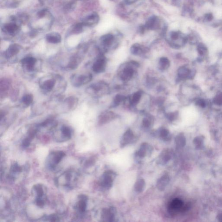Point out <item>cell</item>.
Masks as SVG:
<instances>
[{
    "label": "cell",
    "instance_id": "obj_1",
    "mask_svg": "<svg viewBox=\"0 0 222 222\" xmlns=\"http://www.w3.org/2000/svg\"><path fill=\"white\" fill-rule=\"evenodd\" d=\"M168 43L173 47H179L184 45L188 40V37L180 31H172L167 37Z\"/></svg>",
    "mask_w": 222,
    "mask_h": 222
},
{
    "label": "cell",
    "instance_id": "obj_2",
    "mask_svg": "<svg viewBox=\"0 0 222 222\" xmlns=\"http://www.w3.org/2000/svg\"><path fill=\"white\" fill-rule=\"evenodd\" d=\"M188 208L184 202L178 198H175L172 200L168 206V211L171 214H176L186 211Z\"/></svg>",
    "mask_w": 222,
    "mask_h": 222
},
{
    "label": "cell",
    "instance_id": "obj_3",
    "mask_svg": "<svg viewBox=\"0 0 222 222\" xmlns=\"http://www.w3.org/2000/svg\"><path fill=\"white\" fill-rule=\"evenodd\" d=\"M161 26L160 20L156 16H152L148 19L145 25L143 26L144 30H159Z\"/></svg>",
    "mask_w": 222,
    "mask_h": 222
},
{
    "label": "cell",
    "instance_id": "obj_4",
    "mask_svg": "<svg viewBox=\"0 0 222 222\" xmlns=\"http://www.w3.org/2000/svg\"><path fill=\"white\" fill-rule=\"evenodd\" d=\"M92 76L91 74H82L79 76H74L72 78V82L74 86H80L87 84L92 80Z\"/></svg>",
    "mask_w": 222,
    "mask_h": 222
},
{
    "label": "cell",
    "instance_id": "obj_5",
    "mask_svg": "<svg viewBox=\"0 0 222 222\" xmlns=\"http://www.w3.org/2000/svg\"><path fill=\"white\" fill-rule=\"evenodd\" d=\"M135 70L130 64L125 66L120 73V78L124 82L130 81L134 76Z\"/></svg>",
    "mask_w": 222,
    "mask_h": 222
},
{
    "label": "cell",
    "instance_id": "obj_6",
    "mask_svg": "<svg viewBox=\"0 0 222 222\" xmlns=\"http://www.w3.org/2000/svg\"><path fill=\"white\" fill-rule=\"evenodd\" d=\"M106 61L105 57L100 56L94 62L92 68L93 72L96 74L103 73L105 70Z\"/></svg>",
    "mask_w": 222,
    "mask_h": 222
},
{
    "label": "cell",
    "instance_id": "obj_7",
    "mask_svg": "<svg viewBox=\"0 0 222 222\" xmlns=\"http://www.w3.org/2000/svg\"><path fill=\"white\" fill-rule=\"evenodd\" d=\"M116 40V37L112 34L104 35L100 38V41L102 46L105 49H108L113 46Z\"/></svg>",
    "mask_w": 222,
    "mask_h": 222
},
{
    "label": "cell",
    "instance_id": "obj_8",
    "mask_svg": "<svg viewBox=\"0 0 222 222\" xmlns=\"http://www.w3.org/2000/svg\"><path fill=\"white\" fill-rule=\"evenodd\" d=\"M99 20L98 14L96 13H93L85 18L82 23L84 26L92 27L97 24Z\"/></svg>",
    "mask_w": 222,
    "mask_h": 222
},
{
    "label": "cell",
    "instance_id": "obj_9",
    "mask_svg": "<svg viewBox=\"0 0 222 222\" xmlns=\"http://www.w3.org/2000/svg\"><path fill=\"white\" fill-rule=\"evenodd\" d=\"M36 61L37 60L35 58L31 57L24 58L20 60L22 65L28 71H32L34 70Z\"/></svg>",
    "mask_w": 222,
    "mask_h": 222
},
{
    "label": "cell",
    "instance_id": "obj_10",
    "mask_svg": "<svg viewBox=\"0 0 222 222\" xmlns=\"http://www.w3.org/2000/svg\"><path fill=\"white\" fill-rule=\"evenodd\" d=\"M116 117V114L112 111H105L103 112L99 117V124H105L112 120Z\"/></svg>",
    "mask_w": 222,
    "mask_h": 222
},
{
    "label": "cell",
    "instance_id": "obj_11",
    "mask_svg": "<svg viewBox=\"0 0 222 222\" xmlns=\"http://www.w3.org/2000/svg\"><path fill=\"white\" fill-rule=\"evenodd\" d=\"M113 173L110 171H107L104 174L102 180V186L106 188H109L112 186L113 182Z\"/></svg>",
    "mask_w": 222,
    "mask_h": 222
},
{
    "label": "cell",
    "instance_id": "obj_12",
    "mask_svg": "<svg viewBox=\"0 0 222 222\" xmlns=\"http://www.w3.org/2000/svg\"><path fill=\"white\" fill-rule=\"evenodd\" d=\"M21 47L18 44H13L11 45L6 51L5 55L7 58L12 57L17 55L20 51Z\"/></svg>",
    "mask_w": 222,
    "mask_h": 222
},
{
    "label": "cell",
    "instance_id": "obj_13",
    "mask_svg": "<svg viewBox=\"0 0 222 222\" xmlns=\"http://www.w3.org/2000/svg\"><path fill=\"white\" fill-rule=\"evenodd\" d=\"M47 41L50 43L57 44L61 41V36L58 33L52 32L47 34L46 36Z\"/></svg>",
    "mask_w": 222,
    "mask_h": 222
},
{
    "label": "cell",
    "instance_id": "obj_14",
    "mask_svg": "<svg viewBox=\"0 0 222 222\" xmlns=\"http://www.w3.org/2000/svg\"><path fill=\"white\" fill-rule=\"evenodd\" d=\"M3 31L11 35H14L18 31L19 27L14 23H8L5 24L2 28Z\"/></svg>",
    "mask_w": 222,
    "mask_h": 222
},
{
    "label": "cell",
    "instance_id": "obj_15",
    "mask_svg": "<svg viewBox=\"0 0 222 222\" xmlns=\"http://www.w3.org/2000/svg\"><path fill=\"white\" fill-rule=\"evenodd\" d=\"M107 85L104 82H98L93 83L90 86V89L95 94H99L104 88H107Z\"/></svg>",
    "mask_w": 222,
    "mask_h": 222
},
{
    "label": "cell",
    "instance_id": "obj_16",
    "mask_svg": "<svg viewBox=\"0 0 222 222\" xmlns=\"http://www.w3.org/2000/svg\"><path fill=\"white\" fill-rule=\"evenodd\" d=\"M134 137V134L131 129H128L122 137L121 141V145H126L130 143V142L133 139Z\"/></svg>",
    "mask_w": 222,
    "mask_h": 222
},
{
    "label": "cell",
    "instance_id": "obj_17",
    "mask_svg": "<svg viewBox=\"0 0 222 222\" xmlns=\"http://www.w3.org/2000/svg\"><path fill=\"white\" fill-rule=\"evenodd\" d=\"M55 83L56 82L54 79H49L43 82L40 85V87L45 90L50 92L55 86Z\"/></svg>",
    "mask_w": 222,
    "mask_h": 222
},
{
    "label": "cell",
    "instance_id": "obj_18",
    "mask_svg": "<svg viewBox=\"0 0 222 222\" xmlns=\"http://www.w3.org/2000/svg\"><path fill=\"white\" fill-rule=\"evenodd\" d=\"M142 95V92L141 91L135 92L133 94L131 97H130V105L132 106H136L138 105L141 101Z\"/></svg>",
    "mask_w": 222,
    "mask_h": 222
},
{
    "label": "cell",
    "instance_id": "obj_19",
    "mask_svg": "<svg viewBox=\"0 0 222 222\" xmlns=\"http://www.w3.org/2000/svg\"><path fill=\"white\" fill-rule=\"evenodd\" d=\"M144 48L139 43H135L130 48L131 53L136 56H139L142 54L144 52Z\"/></svg>",
    "mask_w": 222,
    "mask_h": 222
},
{
    "label": "cell",
    "instance_id": "obj_20",
    "mask_svg": "<svg viewBox=\"0 0 222 222\" xmlns=\"http://www.w3.org/2000/svg\"><path fill=\"white\" fill-rule=\"evenodd\" d=\"M159 64L160 70L165 71L168 69L170 67V61L166 57H162L160 59Z\"/></svg>",
    "mask_w": 222,
    "mask_h": 222
},
{
    "label": "cell",
    "instance_id": "obj_21",
    "mask_svg": "<svg viewBox=\"0 0 222 222\" xmlns=\"http://www.w3.org/2000/svg\"><path fill=\"white\" fill-rule=\"evenodd\" d=\"M190 74L191 71L188 68L182 67L178 69V77L182 80H184L189 78L190 77Z\"/></svg>",
    "mask_w": 222,
    "mask_h": 222
},
{
    "label": "cell",
    "instance_id": "obj_22",
    "mask_svg": "<svg viewBox=\"0 0 222 222\" xmlns=\"http://www.w3.org/2000/svg\"><path fill=\"white\" fill-rule=\"evenodd\" d=\"M65 103L67 105L69 109H75L78 103V99L74 96H70L65 100Z\"/></svg>",
    "mask_w": 222,
    "mask_h": 222
},
{
    "label": "cell",
    "instance_id": "obj_23",
    "mask_svg": "<svg viewBox=\"0 0 222 222\" xmlns=\"http://www.w3.org/2000/svg\"><path fill=\"white\" fill-rule=\"evenodd\" d=\"M86 196L84 195L80 196V200L78 203V207L80 212H84L87 206Z\"/></svg>",
    "mask_w": 222,
    "mask_h": 222
},
{
    "label": "cell",
    "instance_id": "obj_24",
    "mask_svg": "<svg viewBox=\"0 0 222 222\" xmlns=\"http://www.w3.org/2000/svg\"><path fill=\"white\" fill-rule=\"evenodd\" d=\"M168 182V177L167 175H164L158 181L157 187L160 190H163L166 187Z\"/></svg>",
    "mask_w": 222,
    "mask_h": 222
},
{
    "label": "cell",
    "instance_id": "obj_25",
    "mask_svg": "<svg viewBox=\"0 0 222 222\" xmlns=\"http://www.w3.org/2000/svg\"><path fill=\"white\" fill-rule=\"evenodd\" d=\"M80 63V59L79 57L76 56H73L70 59V61L69 63L68 67L69 68L74 69L76 68Z\"/></svg>",
    "mask_w": 222,
    "mask_h": 222
},
{
    "label": "cell",
    "instance_id": "obj_26",
    "mask_svg": "<svg viewBox=\"0 0 222 222\" xmlns=\"http://www.w3.org/2000/svg\"><path fill=\"white\" fill-rule=\"evenodd\" d=\"M53 162L54 165H57L62 160V159L65 156L64 152L62 151H57L53 153Z\"/></svg>",
    "mask_w": 222,
    "mask_h": 222
},
{
    "label": "cell",
    "instance_id": "obj_27",
    "mask_svg": "<svg viewBox=\"0 0 222 222\" xmlns=\"http://www.w3.org/2000/svg\"><path fill=\"white\" fill-rule=\"evenodd\" d=\"M62 135L65 138L70 139L72 136V132L71 129L67 126H63L61 128Z\"/></svg>",
    "mask_w": 222,
    "mask_h": 222
},
{
    "label": "cell",
    "instance_id": "obj_28",
    "mask_svg": "<svg viewBox=\"0 0 222 222\" xmlns=\"http://www.w3.org/2000/svg\"><path fill=\"white\" fill-rule=\"evenodd\" d=\"M145 183L144 180L143 179H140L135 184V190L136 192L138 193H141L142 192L145 188Z\"/></svg>",
    "mask_w": 222,
    "mask_h": 222
},
{
    "label": "cell",
    "instance_id": "obj_29",
    "mask_svg": "<svg viewBox=\"0 0 222 222\" xmlns=\"http://www.w3.org/2000/svg\"><path fill=\"white\" fill-rule=\"evenodd\" d=\"M153 123V119L150 116H146L144 118L142 121L143 126L145 128H149L152 126Z\"/></svg>",
    "mask_w": 222,
    "mask_h": 222
},
{
    "label": "cell",
    "instance_id": "obj_30",
    "mask_svg": "<svg viewBox=\"0 0 222 222\" xmlns=\"http://www.w3.org/2000/svg\"><path fill=\"white\" fill-rule=\"evenodd\" d=\"M33 99H34V97L32 95L26 94L22 98V102L25 105L28 106L32 103Z\"/></svg>",
    "mask_w": 222,
    "mask_h": 222
},
{
    "label": "cell",
    "instance_id": "obj_31",
    "mask_svg": "<svg viewBox=\"0 0 222 222\" xmlns=\"http://www.w3.org/2000/svg\"><path fill=\"white\" fill-rule=\"evenodd\" d=\"M126 97L123 95L118 94L116 95L113 100V105L116 106L124 102L126 100Z\"/></svg>",
    "mask_w": 222,
    "mask_h": 222
},
{
    "label": "cell",
    "instance_id": "obj_32",
    "mask_svg": "<svg viewBox=\"0 0 222 222\" xmlns=\"http://www.w3.org/2000/svg\"><path fill=\"white\" fill-rule=\"evenodd\" d=\"M84 26L82 23L76 24L72 30V33L75 34H80L83 31V27Z\"/></svg>",
    "mask_w": 222,
    "mask_h": 222
},
{
    "label": "cell",
    "instance_id": "obj_33",
    "mask_svg": "<svg viewBox=\"0 0 222 222\" xmlns=\"http://www.w3.org/2000/svg\"><path fill=\"white\" fill-rule=\"evenodd\" d=\"M147 146L146 144H143L141 146L140 149L137 152V155L138 157L142 158L145 156L147 153Z\"/></svg>",
    "mask_w": 222,
    "mask_h": 222
},
{
    "label": "cell",
    "instance_id": "obj_34",
    "mask_svg": "<svg viewBox=\"0 0 222 222\" xmlns=\"http://www.w3.org/2000/svg\"><path fill=\"white\" fill-rule=\"evenodd\" d=\"M197 51L200 56H204L207 53V50L206 47L204 44L200 43L197 47Z\"/></svg>",
    "mask_w": 222,
    "mask_h": 222
},
{
    "label": "cell",
    "instance_id": "obj_35",
    "mask_svg": "<svg viewBox=\"0 0 222 222\" xmlns=\"http://www.w3.org/2000/svg\"><path fill=\"white\" fill-rule=\"evenodd\" d=\"M34 190L37 194V197H42L43 196L44 194V192H43V189L41 185L40 184H37L34 186Z\"/></svg>",
    "mask_w": 222,
    "mask_h": 222
},
{
    "label": "cell",
    "instance_id": "obj_36",
    "mask_svg": "<svg viewBox=\"0 0 222 222\" xmlns=\"http://www.w3.org/2000/svg\"><path fill=\"white\" fill-rule=\"evenodd\" d=\"M103 216L104 218L109 219V221H112L111 219L114 218L113 213L112 212V211L106 210L103 212Z\"/></svg>",
    "mask_w": 222,
    "mask_h": 222
},
{
    "label": "cell",
    "instance_id": "obj_37",
    "mask_svg": "<svg viewBox=\"0 0 222 222\" xmlns=\"http://www.w3.org/2000/svg\"><path fill=\"white\" fill-rule=\"evenodd\" d=\"M214 103L217 105H222V92H219L217 93L213 99Z\"/></svg>",
    "mask_w": 222,
    "mask_h": 222
},
{
    "label": "cell",
    "instance_id": "obj_38",
    "mask_svg": "<svg viewBox=\"0 0 222 222\" xmlns=\"http://www.w3.org/2000/svg\"><path fill=\"white\" fill-rule=\"evenodd\" d=\"M159 135L161 138L167 140L169 135V131L166 128H161L159 132Z\"/></svg>",
    "mask_w": 222,
    "mask_h": 222
},
{
    "label": "cell",
    "instance_id": "obj_39",
    "mask_svg": "<svg viewBox=\"0 0 222 222\" xmlns=\"http://www.w3.org/2000/svg\"><path fill=\"white\" fill-rule=\"evenodd\" d=\"M75 7L76 3L74 2H70L64 7V10L66 12H69L73 11L75 8Z\"/></svg>",
    "mask_w": 222,
    "mask_h": 222
},
{
    "label": "cell",
    "instance_id": "obj_40",
    "mask_svg": "<svg viewBox=\"0 0 222 222\" xmlns=\"http://www.w3.org/2000/svg\"><path fill=\"white\" fill-rule=\"evenodd\" d=\"M11 170L13 172H19L21 171V168L17 163H14L11 167Z\"/></svg>",
    "mask_w": 222,
    "mask_h": 222
},
{
    "label": "cell",
    "instance_id": "obj_41",
    "mask_svg": "<svg viewBox=\"0 0 222 222\" xmlns=\"http://www.w3.org/2000/svg\"><path fill=\"white\" fill-rule=\"evenodd\" d=\"M196 105L201 107H203V108H204L206 106L205 101L202 99H197L196 102Z\"/></svg>",
    "mask_w": 222,
    "mask_h": 222
},
{
    "label": "cell",
    "instance_id": "obj_42",
    "mask_svg": "<svg viewBox=\"0 0 222 222\" xmlns=\"http://www.w3.org/2000/svg\"><path fill=\"white\" fill-rule=\"evenodd\" d=\"M36 203L38 206L40 207H43L45 204L44 200L42 199L41 197H36Z\"/></svg>",
    "mask_w": 222,
    "mask_h": 222
},
{
    "label": "cell",
    "instance_id": "obj_43",
    "mask_svg": "<svg viewBox=\"0 0 222 222\" xmlns=\"http://www.w3.org/2000/svg\"><path fill=\"white\" fill-rule=\"evenodd\" d=\"M177 115V113L176 112H174V113H170L167 114V119L170 121H173L176 118Z\"/></svg>",
    "mask_w": 222,
    "mask_h": 222
},
{
    "label": "cell",
    "instance_id": "obj_44",
    "mask_svg": "<svg viewBox=\"0 0 222 222\" xmlns=\"http://www.w3.org/2000/svg\"><path fill=\"white\" fill-rule=\"evenodd\" d=\"M31 139L29 138H25L24 140L23 143H22V145L24 148H26V147H28L29 146L30 144V142Z\"/></svg>",
    "mask_w": 222,
    "mask_h": 222
},
{
    "label": "cell",
    "instance_id": "obj_45",
    "mask_svg": "<svg viewBox=\"0 0 222 222\" xmlns=\"http://www.w3.org/2000/svg\"><path fill=\"white\" fill-rule=\"evenodd\" d=\"M47 10H43L41 11H40L38 12L37 13V16L38 17H40V18H43L45 15L46 13Z\"/></svg>",
    "mask_w": 222,
    "mask_h": 222
},
{
    "label": "cell",
    "instance_id": "obj_46",
    "mask_svg": "<svg viewBox=\"0 0 222 222\" xmlns=\"http://www.w3.org/2000/svg\"><path fill=\"white\" fill-rule=\"evenodd\" d=\"M205 18L208 21H211L213 19V16L211 13H207V14H206Z\"/></svg>",
    "mask_w": 222,
    "mask_h": 222
},
{
    "label": "cell",
    "instance_id": "obj_47",
    "mask_svg": "<svg viewBox=\"0 0 222 222\" xmlns=\"http://www.w3.org/2000/svg\"><path fill=\"white\" fill-rule=\"evenodd\" d=\"M50 219L51 221H59V218L57 216L52 215L50 217Z\"/></svg>",
    "mask_w": 222,
    "mask_h": 222
}]
</instances>
